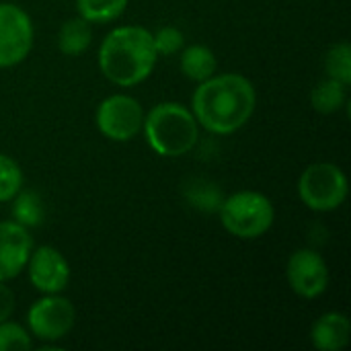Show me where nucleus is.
I'll use <instances>...</instances> for the list:
<instances>
[{
	"mask_svg": "<svg viewBox=\"0 0 351 351\" xmlns=\"http://www.w3.org/2000/svg\"><path fill=\"white\" fill-rule=\"evenodd\" d=\"M255 105L253 82L243 74L226 72L199 82L191 99V113L204 130L228 136L251 119Z\"/></svg>",
	"mask_w": 351,
	"mask_h": 351,
	"instance_id": "nucleus-1",
	"label": "nucleus"
},
{
	"mask_svg": "<svg viewBox=\"0 0 351 351\" xmlns=\"http://www.w3.org/2000/svg\"><path fill=\"white\" fill-rule=\"evenodd\" d=\"M152 33L138 25L113 29L99 47V68L103 76L117 86H136L144 82L156 66Z\"/></svg>",
	"mask_w": 351,
	"mask_h": 351,
	"instance_id": "nucleus-2",
	"label": "nucleus"
},
{
	"mask_svg": "<svg viewBox=\"0 0 351 351\" xmlns=\"http://www.w3.org/2000/svg\"><path fill=\"white\" fill-rule=\"evenodd\" d=\"M144 136L148 146L169 158L183 156L193 150L199 138V123L181 103H158L144 115Z\"/></svg>",
	"mask_w": 351,
	"mask_h": 351,
	"instance_id": "nucleus-3",
	"label": "nucleus"
},
{
	"mask_svg": "<svg viewBox=\"0 0 351 351\" xmlns=\"http://www.w3.org/2000/svg\"><path fill=\"white\" fill-rule=\"evenodd\" d=\"M218 210L222 226L243 241L263 237L276 218L274 204L259 191H237L222 199Z\"/></svg>",
	"mask_w": 351,
	"mask_h": 351,
	"instance_id": "nucleus-4",
	"label": "nucleus"
},
{
	"mask_svg": "<svg viewBox=\"0 0 351 351\" xmlns=\"http://www.w3.org/2000/svg\"><path fill=\"white\" fill-rule=\"evenodd\" d=\"M348 177L333 162H315L298 179V195L313 212H333L348 197Z\"/></svg>",
	"mask_w": 351,
	"mask_h": 351,
	"instance_id": "nucleus-5",
	"label": "nucleus"
},
{
	"mask_svg": "<svg viewBox=\"0 0 351 351\" xmlns=\"http://www.w3.org/2000/svg\"><path fill=\"white\" fill-rule=\"evenodd\" d=\"M97 128L113 142H130L142 132L144 109L130 95H111L97 107Z\"/></svg>",
	"mask_w": 351,
	"mask_h": 351,
	"instance_id": "nucleus-6",
	"label": "nucleus"
},
{
	"mask_svg": "<svg viewBox=\"0 0 351 351\" xmlns=\"http://www.w3.org/2000/svg\"><path fill=\"white\" fill-rule=\"evenodd\" d=\"M76 311L68 298L60 294H45V298L31 304L27 313V325L31 335L41 341H60L74 327Z\"/></svg>",
	"mask_w": 351,
	"mask_h": 351,
	"instance_id": "nucleus-7",
	"label": "nucleus"
},
{
	"mask_svg": "<svg viewBox=\"0 0 351 351\" xmlns=\"http://www.w3.org/2000/svg\"><path fill=\"white\" fill-rule=\"evenodd\" d=\"M33 47V23L29 14L10 2L0 4V68L21 64Z\"/></svg>",
	"mask_w": 351,
	"mask_h": 351,
	"instance_id": "nucleus-8",
	"label": "nucleus"
},
{
	"mask_svg": "<svg viewBox=\"0 0 351 351\" xmlns=\"http://www.w3.org/2000/svg\"><path fill=\"white\" fill-rule=\"evenodd\" d=\"M286 274L290 288L306 300L319 298L329 286V267L313 249H298L292 253Z\"/></svg>",
	"mask_w": 351,
	"mask_h": 351,
	"instance_id": "nucleus-9",
	"label": "nucleus"
},
{
	"mask_svg": "<svg viewBox=\"0 0 351 351\" xmlns=\"http://www.w3.org/2000/svg\"><path fill=\"white\" fill-rule=\"evenodd\" d=\"M29 280L43 294H60L70 282V265L66 257L49 245L37 247L29 255Z\"/></svg>",
	"mask_w": 351,
	"mask_h": 351,
	"instance_id": "nucleus-10",
	"label": "nucleus"
},
{
	"mask_svg": "<svg viewBox=\"0 0 351 351\" xmlns=\"http://www.w3.org/2000/svg\"><path fill=\"white\" fill-rule=\"evenodd\" d=\"M33 239L29 228L14 220L0 222V282L16 278L29 261Z\"/></svg>",
	"mask_w": 351,
	"mask_h": 351,
	"instance_id": "nucleus-11",
	"label": "nucleus"
},
{
	"mask_svg": "<svg viewBox=\"0 0 351 351\" xmlns=\"http://www.w3.org/2000/svg\"><path fill=\"white\" fill-rule=\"evenodd\" d=\"M351 339L350 319L341 313H325L311 329V341L321 351H339L348 348Z\"/></svg>",
	"mask_w": 351,
	"mask_h": 351,
	"instance_id": "nucleus-12",
	"label": "nucleus"
},
{
	"mask_svg": "<svg viewBox=\"0 0 351 351\" xmlns=\"http://www.w3.org/2000/svg\"><path fill=\"white\" fill-rule=\"evenodd\" d=\"M218 70V60L216 53L202 43L189 45L181 53V72L195 82H204L210 76H214Z\"/></svg>",
	"mask_w": 351,
	"mask_h": 351,
	"instance_id": "nucleus-13",
	"label": "nucleus"
},
{
	"mask_svg": "<svg viewBox=\"0 0 351 351\" xmlns=\"http://www.w3.org/2000/svg\"><path fill=\"white\" fill-rule=\"evenodd\" d=\"M93 39L90 23L82 16L68 19L58 33V47L64 56H80L88 49Z\"/></svg>",
	"mask_w": 351,
	"mask_h": 351,
	"instance_id": "nucleus-14",
	"label": "nucleus"
},
{
	"mask_svg": "<svg viewBox=\"0 0 351 351\" xmlns=\"http://www.w3.org/2000/svg\"><path fill=\"white\" fill-rule=\"evenodd\" d=\"M346 101H348V86L333 78L319 82L311 93V103L315 111L325 113V115L339 111L346 105Z\"/></svg>",
	"mask_w": 351,
	"mask_h": 351,
	"instance_id": "nucleus-15",
	"label": "nucleus"
},
{
	"mask_svg": "<svg viewBox=\"0 0 351 351\" xmlns=\"http://www.w3.org/2000/svg\"><path fill=\"white\" fill-rule=\"evenodd\" d=\"M12 218L14 222L23 224L25 228H33L39 226L43 222V204L41 197L35 191H27L21 189L14 197H12Z\"/></svg>",
	"mask_w": 351,
	"mask_h": 351,
	"instance_id": "nucleus-16",
	"label": "nucleus"
},
{
	"mask_svg": "<svg viewBox=\"0 0 351 351\" xmlns=\"http://www.w3.org/2000/svg\"><path fill=\"white\" fill-rule=\"evenodd\" d=\"M128 0H76L78 14L88 23H109L123 14Z\"/></svg>",
	"mask_w": 351,
	"mask_h": 351,
	"instance_id": "nucleus-17",
	"label": "nucleus"
},
{
	"mask_svg": "<svg viewBox=\"0 0 351 351\" xmlns=\"http://www.w3.org/2000/svg\"><path fill=\"white\" fill-rule=\"evenodd\" d=\"M325 70L327 76L333 80H339L341 84L350 86L351 84V47L350 43L341 41L335 43L325 58Z\"/></svg>",
	"mask_w": 351,
	"mask_h": 351,
	"instance_id": "nucleus-18",
	"label": "nucleus"
},
{
	"mask_svg": "<svg viewBox=\"0 0 351 351\" xmlns=\"http://www.w3.org/2000/svg\"><path fill=\"white\" fill-rule=\"evenodd\" d=\"M23 189V171L6 154H0V204L12 202V197Z\"/></svg>",
	"mask_w": 351,
	"mask_h": 351,
	"instance_id": "nucleus-19",
	"label": "nucleus"
},
{
	"mask_svg": "<svg viewBox=\"0 0 351 351\" xmlns=\"http://www.w3.org/2000/svg\"><path fill=\"white\" fill-rule=\"evenodd\" d=\"M33 348L31 335L12 321L0 323V351H27Z\"/></svg>",
	"mask_w": 351,
	"mask_h": 351,
	"instance_id": "nucleus-20",
	"label": "nucleus"
},
{
	"mask_svg": "<svg viewBox=\"0 0 351 351\" xmlns=\"http://www.w3.org/2000/svg\"><path fill=\"white\" fill-rule=\"evenodd\" d=\"M152 41H154V49H156L158 56H171V53L181 51V47L185 43V37L177 27L165 25L152 35Z\"/></svg>",
	"mask_w": 351,
	"mask_h": 351,
	"instance_id": "nucleus-21",
	"label": "nucleus"
},
{
	"mask_svg": "<svg viewBox=\"0 0 351 351\" xmlns=\"http://www.w3.org/2000/svg\"><path fill=\"white\" fill-rule=\"evenodd\" d=\"M193 206L202 208V210H218L222 204V195H218V189L214 185L204 187V183L189 195Z\"/></svg>",
	"mask_w": 351,
	"mask_h": 351,
	"instance_id": "nucleus-22",
	"label": "nucleus"
},
{
	"mask_svg": "<svg viewBox=\"0 0 351 351\" xmlns=\"http://www.w3.org/2000/svg\"><path fill=\"white\" fill-rule=\"evenodd\" d=\"M14 311V294L8 286H4V282H0V323L10 319Z\"/></svg>",
	"mask_w": 351,
	"mask_h": 351,
	"instance_id": "nucleus-23",
	"label": "nucleus"
}]
</instances>
